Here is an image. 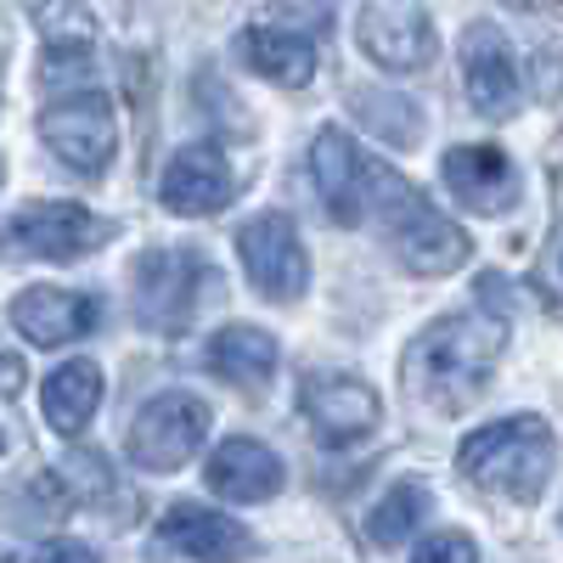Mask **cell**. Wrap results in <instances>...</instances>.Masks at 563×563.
<instances>
[{
  "label": "cell",
  "mask_w": 563,
  "mask_h": 563,
  "mask_svg": "<svg viewBox=\"0 0 563 563\" xmlns=\"http://www.w3.org/2000/svg\"><path fill=\"white\" fill-rule=\"evenodd\" d=\"M310 175L321 186L327 214L339 225L378 220L384 238L400 254V265H411L417 276H445V271L467 265V254H474V243H467V231L456 220H445L406 175L366 158L339 124H327L310 141Z\"/></svg>",
  "instance_id": "obj_1"
},
{
  "label": "cell",
  "mask_w": 563,
  "mask_h": 563,
  "mask_svg": "<svg viewBox=\"0 0 563 563\" xmlns=\"http://www.w3.org/2000/svg\"><path fill=\"white\" fill-rule=\"evenodd\" d=\"M507 344V321L490 310H467V316H445L429 333H417L406 350V389H417L440 411H462L474 406L490 384V366Z\"/></svg>",
  "instance_id": "obj_2"
},
{
  "label": "cell",
  "mask_w": 563,
  "mask_h": 563,
  "mask_svg": "<svg viewBox=\"0 0 563 563\" xmlns=\"http://www.w3.org/2000/svg\"><path fill=\"white\" fill-rule=\"evenodd\" d=\"M552 429L541 417L519 411L507 422H485L462 440L456 451V467L467 485H479L485 496H507V501H536L552 479Z\"/></svg>",
  "instance_id": "obj_3"
},
{
  "label": "cell",
  "mask_w": 563,
  "mask_h": 563,
  "mask_svg": "<svg viewBox=\"0 0 563 563\" xmlns=\"http://www.w3.org/2000/svg\"><path fill=\"white\" fill-rule=\"evenodd\" d=\"M135 321L147 333H186L209 288V260L198 249H147L135 260Z\"/></svg>",
  "instance_id": "obj_4"
},
{
  "label": "cell",
  "mask_w": 563,
  "mask_h": 563,
  "mask_svg": "<svg viewBox=\"0 0 563 563\" xmlns=\"http://www.w3.org/2000/svg\"><path fill=\"white\" fill-rule=\"evenodd\" d=\"M209 440V406L198 395H158L135 411L130 422V462L147 467V474H175L198 456V445Z\"/></svg>",
  "instance_id": "obj_5"
},
{
  "label": "cell",
  "mask_w": 563,
  "mask_h": 563,
  "mask_svg": "<svg viewBox=\"0 0 563 563\" xmlns=\"http://www.w3.org/2000/svg\"><path fill=\"white\" fill-rule=\"evenodd\" d=\"M40 135L68 169L79 175H102L119 153V124H113V108L97 90H79V97H63L40 113Z\"/></svg>",
  "instance_id": "obj_6"
},
{
  "label": "cell",
  "mask_w": 563,
  "mask_h": 563,
  "mask_svg": "<svg viewBox=\"0 0 563 563\" xmlns=\"http://www.w3.org/2000/svg\"><path fill=\"white\" fill-rule=\"evenodd\" d=\"M108 225L79 209V203H29L23 214L7 220V231H0V243H7V254L18 260H52V265H68V260H85L90 249H102Z\"/></svg>",
  "instance_id": "obj_7"
},
{
  "label": "cell",
  "mask_w": 563,
  "mask_h": 563,
  "mask_svg": "<svg viewBox=\"0 0 563 563\" xmlns=\"http://www.w3.org/2000/svg\"><path fill=\"white\" fill-rule=\"evenodd\" d=\"M238 254H243L249 282L276 305H294L310 288V260H305V243H299V225L288 214H276V209L254 214L238 231Z\"/></svg>",
  "instance_id": "obj_8"
},
{
  "label": "cell",
  "mask_w": 563,
  "mask_h": 563,
  "mask_svg": "<svg viewBox=\"0 0 563 563\" xmlns=\"http://www.w3.org/2000/svg\"><path fill=\"white\" fill-rule=\"evenodd\" d=\"M361 52L389 74H422L440 40L422 0H361Z\"/></svg>",
  "instance_id": "obj_9"
},
{
  "label": "cell",
  "mask_w": 563,
  "mask_h": 563,
  "mask_svg": "<svg viewBox=\"0 0 563 563\" xmlns=\"http://www.w3.org/2000/svg\"><path fill=\"white\" fill-rule=\"evenodd\" d=\"M299 406H305L310 434H316L321 445H333V451L366 440L372 429H378V417H384L378 389L361 384V378H344V372H327V378H305Z\"/></svg>",
  "instance_id": "obj_10"
},
{
  "label": "cell",
  "mask_w": 563,
  "mask_h": 563,
  "mask_svg": "<svg viewBox=\"0 0 563 563\" xmlns=\"http://www.w3.org/2000/svg\"><path fill=\"white\" fill-rule=\"evenodd\" d=\"M231 186H238V175H231L225 153L209 147V141H192V147H180L158 180V198L169 214H186V220H203V214H220L231 203Z\"/></svg>",
  "instance_id": "obj_11"
},
{
  "label": "cell",
  "mask_w": 563,
  "mask_h": 563,
  "mask_svg": "<svg viewBox=\"0 0 563 563\" xmlns=\"http://www.w3.org/2000/svg\"><path fill=\"white\" fill-rule=\"evenodd\" d=\"M462 85H467V102L485 119L519 113V63H512V45L501 40V29L474 23L462 34Z\"/></svg>",
  "instance_id": "obj_12"
},
{
  "label": "cell",
  "mask_w": 563,
  "mask_h": 563,
  "mask_svg": "<svg viewBox=\"0 0 563 563\" xmlns=\"http://www.w3.org/2000/svg\"><path fill=\"white\" fill-rule=\"evenodd\" d=\"M102 321V305L90 294H68V288H29L12 299V327L40 344V350H57V344H74L85 339L90 327Z\"/></svg>",
  "instance_id": "obj_13"
},
{
  "label": "cell",
  "mask_w": 563,
  "mask_h": 563,
  "mask_svg": "<svg viewBox=\"0 0 563 563\" xmlns=\"http://www.w3.org/2000/svg\"><path fill=\"white\" fill-rule=\"evenodd\" d=\"M445 186L456 192L462 209L474 214H501L519 203V169H512V158L501 147H451L445 153Z\"/></svg>",
  "instance_id": "obj_14"
},
{
  "label": "cell",
  "mask_w": 563,
  "mask_h": 563,
  "mask_svg": "<svg viewBox=\"0 0 563 563\" xmlns=\"http://www.w3.org/2000/svg\"><path fill=\"white\" fill-rule=\"evenodd\" d=\"M158 536L198 563H243L254 552V536L231 519V512H214V507H198V501H175L164 512Z\"/></svg>",
  "instance_id": "obj_15"
},
{
  "label": "cell",
  "mask_w": 563,
  "mask_h": 563,
  "mask_svg": "<svg viewBox=\"0 0 563 563\" xmlns=\"http://www.w3.org/2000/svg\"><path fill=\"white\" fill-rule=\"evenodd\" d=\"M203 479H209V490L225 496V501H265V496L282 490V462H276L271 445L238 434V440L214 445V456H209V467H203Z\"/></svg>",
  "instance_id": "obj_16"
},
{
  "label": "cell",
  "mask_w": 563,
  "mask_h": 563,
  "mask_svg": "<svg viewBox=\"0 0 563 563\" xmlns=\"http://www.w3.org/2000/svg\"><path fill=\"white\" fill-rule=\"evenodd\" d=\"M238 63L254 68L271 85L299 90V85L316 79V45H310V34H294L282 23H254V29L238 34Z\"/></svg>",
  "instance_id": "obj_17"
},
{
  "label": "cell",
  "mask_w": 563,
  "mask_h": 563,
  "mask_svg": "<svg viewBox=\"0 0 563 563\" xmlns=\"http://www.w3.org/2000/svg\"><path fill=\"white\" fill-rule=\"evenodd\" d=\"M209 366L238 389H265L271 372H276V339L260 333V327H249V321H231L209 344Z\"/></svg>",
  "instance_id": "obj_18"
},
{
  "label": "cell",
  "mask_w": 563,
  "mask_h": 563,
  "mask_svg": "<svg viewBox=\"0 0 563 563\" xmlns=\"http://www.w3.org/2000/svg\"><path fill=\"white\" fill-rule=\"evenodd\" d=\"M102 406V366L97 361H63L45 378V422L57 434H79Z\"/></svg>",
  "instance_id": "obj_19"
},
{
  "label": "cell",
  "mask_w": 563,
  "mask_h": 563,
  "mask_svg": "<svg viewBox=\"0 0 563 563\" xmlns=\"http://www.w3.org/2000/svg\"><path fill=\"white\" fill-rule=\"evenodd\" d=\"M422 519H429V485L406 479L366 512V536H372V547H406Z\"/></svg>",
  "instance_id": "obj_20"
},
{
  "label": "cell",
  "mask_w": 563,
  "mask_h": 563,
  "mask_svg": "<svg viewBox=\"0 0 563 563\" xmlns=\"http://www.w3.org/2000/svg\"><path fill=\"white\" fill-rule=\"evenodd\" d=\"M34 18H40V34H45V52H57V57H90L97 52V18H90L79 0H45Z\"/></svg>",
  "instance_id": "obj_21"
},
{
  "label": "cell",
  "mask_w": 563,
  "mask_h": 563,
  "mask_svg": "<svg viewBox=\"0 0 563 563\" xmlns=\"http://www.w3.org/2000/svg\"><path fill=\"white\" fill-rule=\"evenodd\" d=\"M355 113L366 119V130H378L384 141H395V147H400V141H417V130H422V119L400 97H361Z\"/></svg>",
  "instance_id": "obj_22"
},
{
  "label": "cell",
  "mask_w": 563,
  "mask_h": 563,
  "mask_svg": "<svg viewBox=\"0 0 563 563\" xmlns=\"http://www.w3.org/2000/svg\"><path fill=\"white\" fill-rule=\"evenodd\" d=\"M411 563H479V547H474V536H462V530H440V536H429L411 552Z\"/></svg>",
  "instance_id": "obj_23"
},
{
  "label": "cell",
  "mask_w": 563,
  "mask_h": 563,
  "mask_svg": "<svg viewBox=\"0 0 563 563\" xmlns=\"http://www.w3.org/2000/svg\"><path fill=\"white\" fill-rule=\"evenodd\" d=\"M63 479H68L85 501H97V496L108 490V462H102V456H90V451H74V456L63 462Z\"/></svg>",
  "instance_id": "obj_24"
},
{
  "label": "cell",
  "mask_w": 563,
  "mask_h": 563,
  "mask_svg": "<svg viewBox=\"0 0 563 563\" xmlns=\"http://www.w3.org/2000/svg\"><path fill=\"white\" fill-rule=\"evenodd\" d=\"M34 563H102V558L90 552L85 541H45V547L34 552Z\"/></svg>",
  "instance_id": "obj_25"
},
{
  "label": "cell",
  "mask_w": 563,
  "mask_h": 563,
  "mask_svg": "<svg viewBox=\"0 0 563 563\" xmlns=\"http://www.w3.org/2000/svg\"><path fill=\"white\" fill-rule=\"evenodd\" d=\"M536 63H541V68H536L541 97H558V90H563V85H558V63H563V57H558V45H552V40H547L541 52H536Z\"/></svg>",
  "instance_id": "obj_26"
},
{
  "label": "cell",
  "mask_w": 563,
  "mask_h": 563,
  "mask_svg": "<svg viewBox=\"0 0 563 563\" xmlns=\"http://www.w3.org/2000/svg\"><path fill=\"white\" fill-rule=\"evenodd\" d=\"M18 389H23V361H18V355H7V350H0V395L12 400Z\"/></svg>",
  "instance_id": "obj_27"
},
{
  "label": "cell",
  "mask_w": 563,
  "mask_h": 563,
  "mask_svg": "<svg viewBox=\"0 0 563 563\" xmlns=\"http://www.w3.org/2000/svg\"><path fill=\"white\" fill-rule=\"evenodd\" d=\"M507 7H519V12H552V7H563V0H507Z\"/></svg>",
  "instance_id": "obj_28"
},
{
  "label": "cell",
  "mask_w": 563,
  "mask_h": 563,
  "mask_svg": "<svg viewBox=\"0 0 563 563\" xmlns=\"http://www.w3.org/2000/svg\"><path fill=\"white\" fill-rule=\"evenodd\" d=\"M0 180H7V164H0Z\"/></svg>",
  "instance_id": "obj_29"
},
{
  "label": "cell",
  "mask_w": 563,
  "mask_h": 563,
  "mask_svg": "<svg viewBox=\"0 0 563 563\" xmlns=\"http://www.w3.org/2000/svg\"><path fill=\"white\" fill-rule=\"evenodd\" d=\"M0 451H7V440H0Z\"/></svg>",
  "instance_id": "obj_30"
}]
</instances>
